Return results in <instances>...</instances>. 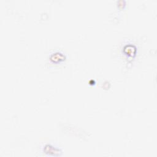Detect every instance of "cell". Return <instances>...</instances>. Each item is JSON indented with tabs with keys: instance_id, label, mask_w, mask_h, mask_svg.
I'll return each mask as SVG.
<instances>
[{
	"instance_id": "obj_2",
	"label": "cell",
	"mask_w": 157,
	"mask_h": 157,
	"mask_svg": "<svg viewBox=\"0 0 157 157\" xmlns=\"http://www.w3.org/2000/svg\"><path fill=\"white\" fill-rule=\"evenodd\" d=\"M65 56L61 53H55L51 55L50 60L53 63H58L64 60Z\"/></svg>"
},
{
	"instance_id": "obj_1",
	"label": "cell",
	"mask_w": 157,
	"mask_h": 157,
	"mask_svg": "<svg viewBox=\"0 0 157 157\" xmlns=\"http://www.w3.org/2000/svg\"><path fill=\"white\" fill-rule=\"evenodd\" d=\"M44 153L50 156H60L62 153L59 150L55 148L50 145H47L45 146L44 148Z\"/></svg>"
}]
</instances>
